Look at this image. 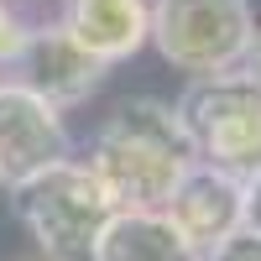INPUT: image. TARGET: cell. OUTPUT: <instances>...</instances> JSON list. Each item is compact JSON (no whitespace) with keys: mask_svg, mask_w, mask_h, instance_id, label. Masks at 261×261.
I'll return each instance as SVG.
<instances>
[{"mask_svg":"<svg viewBox=\"0 0 261 261\" xmlns=\"http://www.w3.org/2000/svg\"><path fill=\"white\" fill-rule=\"evenodd\" d=\"M84 167L99 178L115 209H162L193 167V146L167 99H125L94 130Z\"/></svg>","mask_w":261,"mask_h":261,"instance_id":"1","label":"cell"},{"mask_svg":"<svg viewBox=\"0 0 261 261\" xmlns=\"http://www.w3.org/2000/svg\"><path fill=\"white\" fill-rule=\"evenodd\" d=\"M172 110L193 146V162H209L241 183L261 172V89L241 68L188 79Z\"/></svg>","mask_w":261,"mask_h":261,"instance_id":"2","label":"cell"},{"mask_svg":"<svg viewBox=\"0 0 261 261\" xmlns=\"http://www.w3.org/2000/svg\"><path fill=\"white\" fill-rule=\"evenodd\" d=\"M11 199H16V214L27 225V235L37 241V256H47V261H89L99 230L115 214L99 178L73 157L53 162L32 183L11 188Z\"/></svg>","mask_w":261,"mask_h":261,"instance_id":"3","label":"cell"},{"mask_svg":"<svg viewBox=\"0 0 261 261\" xmlns=\"http://www.w3.org/2000/svg\"><path fill=\"white\" fill-rule=\"evenodd\" d=\"M256 16L251 0H151L146 42L188 79L235 73L251 53Z\"/></svg>","mask_w":261,"mask_h":261,"instance_id":"4","label":"cell"},{"mask_svg":"<svg viewBox=\"0 0 261 261\" xmlns=\"http://www.w3.org/2000/svg\"><path fill=\"white\" fill-rule=\"evenodd\" d=\"M53 162H68L63 110L32 94L27 84L0 79V188H21Z\"/></svg>","mask_w":261,"mask_h":261,"instance_id":"5","label":"cell"},{"mask_svg":"<svg viewBox=\"0 0 261 261\" xmlns=\"http://www.w3.org/2000/svg\"><path fill=\"white\" fill-rule=\"evenodd\" d=\"M105 73H110V63H99L84 42L58 21H37V27L27 32V42H21V53L11 63V79L27 84L32 94H42L47 105H58V110H68V105H84Z\"/></svg>","mask_w":261,"mask_h":261,"instance_id":"6","label":"cell"},{"mask_svg":"<svg viewBox=\"0 0 261 261\" xmlns=\"http://www.w3.org/2000/svg\"><path fill=\"white\" fill-rule=\"evenodd\" d=\"M162 214L188 241V251L199 261H209L220 246H230L246 230V183L220 172V167H209V162H193L178 178L172 199L162 204Z\"/></svg>","mask_w":261,"mask_h":261,"instance_id":"7","label":"cell"},{"mask_svg":"<svg viewBox=\"0 0 261 261\" xmlns=\"http://www.w3.org/2000/svg\"><path fill=\"white\" fill-rule=\"evenodd\" d=\"M68 27L99 63H125L146 47L151 32V0H68Z\"/></svg>","mask_w":261,"mask_h":261,"instance_id":"8","label":"cell"},{"mask_svg":"<svg viewBox=\"0 0 261 261\" xmlns=\"http://www.w3.org/2000/svg\"><path fill=\"white\" fill-rule=\"evenodd\" d=\"M89 261H199L162 209H115Z\"/></svg>","mask_w":261,"mask_h":261,"instance_id":"9","label":"cell"},{"mask_svg":"<svg viewBox=\"0 0 261 261\" xmlns=\"http://www.w3.org/2000/svg\"><path fill=\"white\" fill-rule=\"evenodd\" d=\"M27 32H32V21L16 11V0H0V68H11V63H16Z\"/></svg>","mask_w":261,"mask_h":261,"instance_id":"10","label":"cell"},{"mask_svg":"<svg viewBox=\"0 0 261 261\" xmlns=\"http://www.w3.org/2000/svg\"><path fill=\"white\" fill-rule=\"evenodd\" d=\"M209 261H261V235H246V230H241L230 246H220Z\"/></svg>","mask_w":261,"mask_h":261,"instance_id":"11","label":"cell"},{"mask_svg":"<svg viewBox=\"0 0 261 261\" xmlns=\"http://www.w3.org/2000/svg\"><path fill=\"white\" fill-rule=\"evenodd\" d=\"M246 235H261V172L246 178Z\"/></svg>","mask_w":261,"mask_h":261,"instance_id":"12","label":"cell"},{"mask_svg":"<svg viewBox=\"0 0 261 261\" xmlns=\"http://www.w3.org/2000/svg\"><path fill=\"white\" fill-rule=\"evenodd\" d=\"M241 73L261 89V27H256V37H251V53H246V63H241Z\"/></svg>","mask_w":261,"mask_h":261,"instance_id":"13","label":"cell"},{"mask_svg":"<svg viewBox=\"0 0 261 261\" xmlns=\"http://www.w3.org/2000/svg\"><path fill=\"white\" fill-rule=\"evenodd\" d=\"M21 261H47V256H21Z\"/></svg>","mask_w":261,"mask_h":261,"instance_id":"14","label":"cell"}]
</instances>
